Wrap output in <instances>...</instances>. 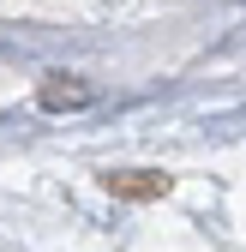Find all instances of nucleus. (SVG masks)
Segmentation results:
<instances>
[{
    "label": "nucleus",
    "mask_w": 246,
    "mask_h": 252,
    "mask_svg": "<svg viewBox=\"0 0 246 252\" xmlns=\"http://www.w3.org/2000/svg\"><path fill=\"white\" fill-rule=\"evenodd\" d=\"M36 102H42L48 114H78V108L96 102V84H84L78 72H48V78L36 84Z\"/></svg>",
    "instance_id": "obj_1"
},
{
    "label": "nucleus",
    "mask_w": 246,
    "mask_h": 252,
    "mask_svg": "<svg viewBox=\"0 0 246 252\" xmlns=\"http://www.w3.org/2000/svg\"><path fill=\"white\" fill-rule=\"evenodd\" d=\"M102 186L114 198H132V204H150V198H168L174 174H156V168H108Z\"/></svg>",
    "instance_id": "obj_2"
}]
</instances>
